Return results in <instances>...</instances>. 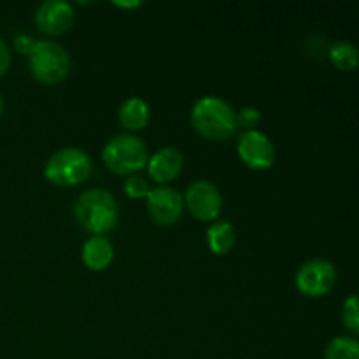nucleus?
<instances>
[{
  "label": "nucleus",
  "mask_w": 359,
  "mask_h": 359,
  "mask_svg": "<svg viewBox=\"0 0 359 359\" xmlns=\"http://www.w3.org/2000/svg\"><path fill=\"white\" fill-rule=\"evenodd\" d=\"M207 245L217 256H224L237 244V231L230 221L217 219L207 228Z\"/></svg>",
  "instance_id": "4468645a"
},
{
  "label": "nucleus",
  "mask_w": 359,
  "mask_h": 359,
  "mask_svg": "<svg viewBox=\"0 0 359 359\" xmlns=\"http://www.w3.org/2000/svg\"><path fill=\"white\" fill-rule=\"evenodd\" d=\"M262 121V112L256 107H242L241 111L237 112V126H242V128L248 132V130H256V126Z\"/></svg>",
  "instance_id": "6ab92c4d"
},
{
  "label": "nucleus",
  "mask_w": 359,
  "mask_h": 359,
  "mask_svg": "<svg viewBox=\"0 0 359 359\" xmlns=\"http://www.w3.org/2000/svg\"><path fill=\"white\" fill-rule=\"evenodd\" d=\"M74 217L88 233L105 235L114 230L119 221L118 202L105 189H86L74 203Z\"/></svg>",
  "instance_id": "f257e3e1"
},
{
  "label": "nucleus",
  "mask_w": 359,
  "mask_h": 359,
  "mask_svg": "<svg viewBox=\"0 0 359 359\" xmlns=\"http://www.w3.org/2000/svg\"><path fill=\"white\" fill-rule=\"evenodd\" d=\"M238 158L252 170H269L277 160V151L272 139L262 130H248L238 137Z\"/></svg>",
  "instance_id": "6e6552de"
},
{
  "label": "nucleus",
  "mask_w": 359,
  "mask_h": 359,
  "mask_svg": "<svg viewBox=\"0 0 359 359\" xmlns=\"http://www.w3.org/2000/svg\"><path fill=\"white\" fill-rule=\"evenodd\" d=\"M337 269L330 259L314 258L305 262L294 276V284L302 294L319 298L328 294L335 287Z\"/></svg>",
  "instance_id": "423d86ee"
},
{
  "label": "nucleus",
  "mask_w": 359,
  "mask_h": 359,
  "mask_svg": "<svg viewBox=\"0 0 359 359\" xmlns=\"http://www.w3.org/2000/svg\"><path fill=\"white\" fill-rule=\"evenodd\" d=\"M119 125L128 132H140L151 121V109L140 97H130L121 104L118 111Z\"/></svg>",
  "instance_id": "ddd939ff"
},
{
  "label": "nucleus",
  "mask_w": 359,
  "mask_h": 359,
  "mask_svg": "<svg viewBox=\"0 0 359 359\" xmlns=\"http://www.w3.org/2000/svg\"><path fill=\"white\" fill-rule=\"evenodd\" d=\"M35 42H37V41H35L34 37H30V35L20 34V35H16V37H14L13 46H14V49L20 53V55L28 56L32 53V49H34Z\"/></svg>",
  "instance_id": "aec40b11"
},
{
  "label": "nucleus",
  "mask_w": 359,
  "mask_h": 359,
  "mask_svg": "<svg viewBox=\"0 0 359 359\" xmlns=\"http://www.w3.org/2000/svg\"><path fill=\"white\" fill-rule=\"evenodd\" d=\"M184 207L195 219L214 223L223 210V195L214 182L198 179L186 189Z\"/></svg>",
  "instance_id": "0eeeda50"
},
{
  "label": "nucleus",
  "mask_w": 359,
  "mask_h": 359,
  "mask_svg": "<svg viewBox=\"0 0 359 359\" xmlns=\"http://www.w3.org/2000/svg\"><path fill=\"white\" fill-rule=\"evenodd\" d=\"M102 160L105 167L116 175H137L147 167L149 153L146 144L133 133H119L114 135L102 149Z\"/></svg>",
  "instance_id": "7ed1b4c3"
},
{
  "label": "nucleus",
  "mask_w": 359,
  "mask_h": 359,
  "mask_svg": "<svg viewBox=\"0 0 359 359\" xmlns=\"http://www.w3.org/2000/svg\"><path fill=\"white\" fill-rule=\"evenodd\" d=\"M191 125L203 139L219 142L230 139L237 126V112L224 98L207 95L198 98L191 109Z\"/></svg>",
  "instance_id": "f03ea898"
},
{
  "label": "nucleus",
  "mask_w": 359,
  "mask_h": 359,
  "mask_svg": "<svg viewBox=\"0 0 359 359\" xmlns=\"http://www.w3.org/2000/svg\"><path fill=\"white\" fill-rule=\"evenodd\" d=\"M342 323L351 333L359 335V294H351L342 305Z\"/></svg>",
  "instance_id": "f3484780"
},
{
  "label": "nucleus",
  "mask_w": 359,
  "mask_h": 359,
  "mask_svg": "<svg viewBox=\"0 0 359 359\" xmlns=\"http://www.w3.org/2000/svg\"><path fill=\"white\" fill-rule=\"evenodd\" d=\"M147 174L158 186H167L181 175L184 168V156L177 147H161L147 161Z\"/></svg>",
  "instance_id": "9b49d317"
},
{
  "label": "nucleus",
  "mask_w": 359,
  "mask_h": 359,
  "mask_svg": "<svg viewBox=\"0 0 359 359\" xmlns=\"http://www.w3.org/2000/svg\"><path fill=\"white\" fill-rule=\"evenodd\" d=\"M28 58V69L42 84H60L70 74V55L63 46L53 41H37Z\"/></svg>",
  "instance_id": "39448f33"
},
{
  "label": "nucleus",
  "mask_w": 359,
  "mask_h": 359,
  "mask_svg": "<svg viewBox=\"0 0 359 359\" xmlns=\"http://www.w3.org/2000/svg\"><path fill=\"white\" fill-rule=\"evenodd\" d=\"M83 263L93 272H104L114 259V245L105 235H91L81 251Z\"/></svg>",
  "instance_id": "f8f14e48"
},
{
  "label": "nucleus",
  "mask_w": 359,
  "mask_h": 359,
  "mask_svg": "<svg viewBox=\"0 0 359 359\" xmlns=\"http://www.w3.org/2000/svg\"><path fill=\"white\" fill-rule=\"evenodd\" d=\"M330 62L344 72L358 69L359 65V49L349 41H337L330 48Z\"/></svg>",
  "instance_id": "2eb2a0df"
},
{
  "label": "nucleus",
  "mask_w": 359,
  "mask_h": 359,
  "mask_svg": "<svg viewBox=\"0 0 359 359\" xmlns=\"http://www.w3.org/2000/svg\"><path fill=\"white\" fill-rule=\"evenodd\" d=\"M325 359H359V342L353 337H335L326 346Z\"/></svg>",
  "instance_id": "dca6fc26"
},
{
  "label": "nucleus",
  "mask_w": 359,
  "mask_h": 359,
  "mask_svg": "<svg viewBox=\"0 0 359 359\" xmlns=\"http://www.w3.org/2000/svg\"><path fill=\"white\" fill-rule=\"evenodd\" d=\"M123 191H125V195L132 200H146V196L149 195L151 191V186L146 179L140 177V175L137 174L126 177L125 184H123Z\"/></svg>",
  "instance_id": "a211bd4d"
},
{
  "label": "nucleus",
  "mask_w": 359,
  "mask_h": 359,
  "mask_svg": "<svg viewBox=\"0 0 359 359\" xmlns=\"http://www.w3.org/2000/svg\"><path fill=\"white\" fill-rule=\"evenodd\" d=\"M93 170L90 154L79 147H62L49 156L44 177L60 188H74L86 181Z\"/></svg>",
  "instance_id": "20e7f679"
},
{
  "label": "nucleus",
  "mask_w": 359,
  "mask_h": 359,
  "mask_svg": "<svg viewBox=\"0 0 359 359\" xmlns=\"http://www.w3.org/2000/svg\"><path fill=\"white\" fill-rule=\"evenodd\" d=\"M11 67V51H9V46L0 39V79L7 74Z\"/></svg>",
  "instance_id": "412c9836"
},
{
  "label": "nucleus",
  "mask_w": 359,
  "mask_h": 359,
  "mask_svg": "<svg viewBox=\"0 0 359 359\" xmlns=\"http://www.w3.org/2000/svg\"><path fill=\"white\" fill-rule=\"evenodd\" d=\"M76 13L69 2L63 0H46L35 9L34 21L39 30L51 37H58L72 28Z\"/></svg>",
  "instance_id": "9d476101"
},
{
  "label": "nucleus",
  "mask_w": 359,
  "mask_h": 359,
  "mask_svg": "<svg viewBox=\"0 0 359 359\" xmlns=\"http://www.w3.org/2000/svg\"><path fill=\"white\" fill-rule=\"evenodd\" d=\"M4 116V98H2V93H0V118Z\"/></svg>",
  "instance_id": "5701e85b"
},
{
  "label": "nucleus",
  "mask_w": 359,
  "mask_h": 359,
  "mask_svg": "<svg viewBox=\"0 0 359 359\" xmlns=\"http://www.w3.org/2000/svg\"><path fill=\"white\" fill-rule=\"evenodd\" d=\"M116 6H119V7H137V6H139V2H132V4H116Z\"/></svg>",
  "instance_id": "4be33fe9"
},
{
  "label": "nucleus",
  "mask_w": 359,
  "mask_h": 359,
  "mask_svg": "<svg viewBox=\"0 0 359 359\" xmlns=\"http://www.w3.org/2000/svg\"><path fill=\"white\" fill-rule=\"evenodd\" d=\"M147 214L160 226H172L177 223L184 212V196L170 186L151 188L146 196Z\"/></svg>",
  "instance_id": "1a4fd4ad"
}]
</instances>
